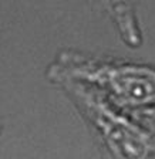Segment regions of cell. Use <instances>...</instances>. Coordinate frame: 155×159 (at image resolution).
Here are the masks:
<instances>
[{"label":"cell","instance_id":"1","mask_svg":"<svg viewBox=\"0 0 155 159\" xmlns=\"http://www.w3.org/2000/svg\"><path fill=\"white\" fill-rule=\"evenodd\" d=\"M50 83L77 80L101 91L124 111L155 105V66L124 58L60 50L46 70Z\"/></svg>","mask_w":155,"mask_h":159},{"label":"cell","instance_id":"2","mask_svg":"<svg viewBox=\"0 0 155 159\" xmlns=\"http://www.w3.org/2000/svg\"><path fill=\"white\" fill-rule=\"evenodd\" d=\"M81 116L114 158H154L155 135L128 112L111 102L101 91L70 78L56 80Z\"/></svg>","mask_w":155,"mask_h":159},{"label":"cell","instance_id":"3","mask_svg":"<svg viewBox=\"0 0 155 159\" xmlns=\"http://www.w3.org/2000/svg\"><path fill=\"white\" fill-rule=\"evenodd\" d=\"M111 13L122 39L131 47H138L142 41L138 20L135 17L134 0H101Z\"/></svg>","mask_w":155,"mask_h":159},{"label":"cell","instance_id":"4","mask_svg":"<svg viewBox=\"0 0 155 159\" xmlns=\"http://www.w3.org/2000/svg\"><path fill=\"white\" fill-rule=\"evenodd\" d=\"M125 112H128L137 122L145 126L148 131H151L155 135V105L141 109H134V111H125Z\"/></svg>","mask_w":155,"mask_h":159}]
</instances>
